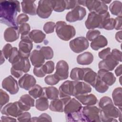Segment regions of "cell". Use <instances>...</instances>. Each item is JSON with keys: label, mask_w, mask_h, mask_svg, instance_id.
<instances>
[{"label": "cell", "mask_w": 122, "mask_h": 122, "mask_svg": "<svg viewBox=\"0 0 122 122\" xmlns=\"http://www.w3.org/2000/svg\"><path fill=\"white\" fill-rule=\"evenodd\" d=\"M18 102L20 108L23 111H29L31 107L34 106V99L30 94H25L22 95Z\"/></svg>", "instance_id": "obj_18"}, {"label": "cell", "mask_w": 122, "mask_h": 122, "mask_svg": "<svg viewBox=\"0 0 122 122\" xmlns=\"http://www.w3.org/2000/svg\"><path fill=\"white\" fill-rule=\"evenodd\" d=\"M112 97L114 105L122 109V89L121 87L115 88L112 92Z\"/></svg>", "instance_id": "obj_32"}, {"label": "cell", "mask_w": 122, "mask_h": 122, "mask_svg": "<svg viewBox=\"0 0 122 122\" xmlns=\"http://www.w3.org/2000/svg\"><path fill=\"white\" fill-rule=\"evenodd\" d=\"M115 39L119 42H122V31L120 30L116 32L115 34Z\"/></svg>", "instance_id": "obj_61"}, {"label": "cell", "mask_w": 122, "mask_h": 122, "mask_svg": "<svg viewBox=\"0 0 122 122\" xmlns=\"http://www.w3.org/2000/svg\"><path fill=\"white\" fill-rule=\"evenodd\" d=\"M99 78L107 85H112L116 81V77L113 73L104 70L100 69L97 72Z\"/></svg>", "instance_id": "obj_20"}, {"label": "cell", "mask_w": 122, "mask_h": 122, "mask_svg": "<svg viewBox=\"0 0 122 122\" xmlns=\"http://www.w3.org/2000/svg\"><path fill=\"white\" fill-rule=\"evenodd\" d=\"M66 3V9L70 10L74 8L78 5L77 0H65Z\"/></svg>", "instance_id": "obj_56"}, {"label": "cell", "mask_w": 122, "mask_h": 122, "mask_svg": "<svg viewBox=\"0 0 122 122\" xmlns=\"http://www.w3.org/2000/svg\"><path fill=\"white\" fill-rule=\"evenodd\" d=\"M108 44L107 39L103 35H99L94 40L92 41L91 47L94 51H97L101 48H103Z\"/></svg>", "instance_id": "obj_28"}, {"label": "cell", "mask_w": 122, "mask_h": 122, "mask_svg": "<svg viewBox=\"0 0 122 122\" xmlns=\"http://www.w3.org/2000/svg\"><path fill=\"white\" fill-rule=\"evenodd\" d=\"M101 32L97 30H90L86 33V39L90 41H92L100 35Z\"/></svg>", "instance_id": "obj_45"}, {"label": "cell", "mask_w": 122, "mask_h": 122, "mask_svg": "<svg viewBox=\"0 0 122 122\" xmlns=\"http://www.w3.org/2000/svg\"><path fill=\"white\" fill-rule=\"evenodd\" d=\"M55 30L58 37L65 41H68L74 37L76 30L74 27L67 24L65 21H58L56 23Z\"/></svg>", "instance_id": "obj_4"}, {"label": "cell", "mask_w": 122, "mask_h": 122, "mask_svg": "<svg viewBox=\"0 0 122 122\" xmlns=\"http://www.w3.org/2000/svg\"><path fill=\"white\" fill-rule=\"evenodd\" d=\"M122 4L120 1L115 0L113 1L109 6V10L112 15L115 16H122Z\"/></svg>", "instance_id": "obj_34"}, {"label": "cell", "mask_w": 122, "mask_h": 122, "mask_svg": "<svg viewBox=\"0 0 122 122\" xmlns=\"http://www.w3.org/2000/svg\"><path fill=\"white\" fill-rule=\"evenodd\" d=\"M92 91L91 86L87 83L79 81H73V96L90 93Z\"/></svg>", "instance_id": "obj_14"}, {"label": "cell", "mask_w": 122, "mask_h": 122, "mask_svg": "<svg viewBox=\"0 0 122 122\" xmlns=\"http://www.w3.org/2000/svg\"><path fill=\"white\" fill-rule=\"evenodd\" d=\"M60 98L72 96L73 92V81H66L63 82L59 89Z\"/></svg>", "instance_id": "obj_19"}, {"label": "cell", "mask_w": 122, "mask_h": 122, "mask_svg": "<svg viewBox=\"0 0 122 122\" xmlns=\"http://www.w3.org/2000/svg\"><path fill=\"white\" fill-rule=\"evenodd\" d=\"M115 73L117 76H120L122 74V64H120L115 69Z\"/></svg>", "instance_id": "obj_60"}, {"label": "cell", "mask_w": 122, "mask_h": 122, "mask_svg": "<svg viewBox=\"0 0 122 122\" xmlns=\"http://www.w3.org/2000/svg\"><path fill=\"white\" fill-rule=\"evenodd\" d=\"M29 20V17L27 14L21 13V14H20L19 15H18V16L17 17V23L18 25L19 24L21 25L28 21Z\"/></svg>", "instance_id": "obj_54"}, {"label": "cell", "mask_w": 122, "mask_h": 122, "mask_svg": "<svg viewBox=\"0 0 122 122\" xmlns=\"http://www.w3.org/2000/svg\"><path fill=\"white\" fill-rule=\"evenodd\" d=\"M16 119L10 117V116H2L1 117L0 122H16Z\"/></svg>", "instance_id": "obj_59"}, {"label": "cell", "mask_w": 122, "mask_h": 122, "mask_svg": "<svg viewBox=\"0 0 122 122\" xmlns=\"http://www.w3.org/2000/svg\"><path fill=\"white\" fill-rule=\"evenodd\" d=\"M111 54L112 56L117 61L122 62V52L117 49H114L112 50Z\"/></svg>", "instance_id": "obj_53"}, {"label": "cell", "mask_w": 122, "mask_h": 122, "mask_svg": "<svg viewBox=\"0 0 122 122\" xmlns=\"http://www.w3.org/2000/svg\"><path fill=\"white\" fill-rule=\"evenodd\" d=\"M49 107V101L43 95L40 97L36 101L35 107L40 111H45L48 109Z\"/></svg>", "instance_id": "obj_35"}, {"label": "cell", "mask_w": 122, "mask_h": 122, "mask_svg": "<svg viewBox=\"0 0 122 122\" xmlns=\"http://www.w3.org/2000/svg\"><path fill=\"white\" fill-rule=\"evenodd\" d=\"M20 32L18 28L10 27L7 28L4 32V40L7 42H13L19 38Z\"/></svg>", "instance_id": "obj_24"}, {"label": "cell", "mask_w": 122, "mask_h": 122, "mask_svg": "<svg viewBox=\"0 0 122 122\" xmlns=\"http://www.w3.org/2000/svg\"><path fill=\"white\" fill-rule=\"evenodd\" d=\"M115 20L113 18H109L105 22L103 29L106 30H112L114 29Z\"/></svg>", "instance_id": "obj_51"}, {"label": "cell", "mask_w": 122, "mask_h": 122, "mask_svg": "<svg viewBox=\"0 0 122 122\" xmlns=\"http://www.w3.org/2000/svg\"><path fill=\"white\" fill-rule=\"evenodd\" d=\"M110 18V13L108 11L102 14L95 12H90L85 22L86 28L89 30L96 28L103 29L105 22Z\"/></svg>", "instance_id": "obj_3"}, {"label": "cell", "mask_w": 122, "mask_h": 122, "mask_svg": "<svg viewBox=\"0 0 122 122\" xmlns=\"http://www.w3.org/2000/svg\"><path fill=\"white\" fill-rule=\"evenodd\" d=\"M95 89L100 93H104L109 89V86L102 81L98 76L96 82L93 86Z\"/></svg>", "instance_id": "obj_38"}, {"label": "cell", "mask_w": 122, "mask_h": 122, "mask_svg": "<svg viewBox=\"0 0 122 122\" xmlns=\"http://www.w3.org/2000/svg\"><path fill=\"white\" fill-rule=\"evenodd\" d=\"M69 65L64 60L59 61L56 66L55 74L60 80H66L69 76Z\"/></svg>", "instance_id": "obj_12"}, {"label": "cell", "mask_w": 122, "mask_h": 122, "mask_svg": "<svg viewBox=\"0 0 122 122\" xmlns=\"http://www.w3.org/2000/svg\"><path fill=\"white\" fill-rule=\"evenodd\" d=\"M85 7L91 12H95L102 14L108 11V8L106 4L101 0H86Z\"/></svg>", "instance_id": "obj_9"}, {"label": "cell", "mask_w": 122, "mask_h": 122, "mask_svg": "<svg viewBox=\"0 0 122 122\" xmlns=\"http://www.w3.org/2000/svg\"><path fill=\"white\" fill-rule=\"evenodd\" d=\"M111 1H112L111 0H109V1H106V0H103V1H102V2H103L104 3H105V4H106L110 3Z\"/></svg>", "instance_id": "obj_62"}, {"label": "cell", "mask_w": 122, "mask_h": 122, "mask_svg": "<svg viewBox=\"0 0 122 122\" xmlns=\"http://www.w3.org/2000/svg\"><path fill=\"white\" fill-rule=\"evenodd\" d=\"M98 106L100 109V119L101 122H117L118 118L121 121L122 118V109L114 106L113 103L109 97L104 96L101 98Z\"/></svg>", "instance_id": "obj_2"}, {"label": "cell", "mask_w": 122, "mask_h": 122, "mask_svg": "<svg viewBox=\"0 0 122 122\" xmlns=\"http://www.w3.org/2000/svg\"><path fill=\"white\" fill-rule=\"evenodd\" d=\"M18 84L17 81L11 75L4 78L2 81V88L12 95L15 94L18 92Z\"/></svg>", "instance_id": "obj_11"}, {"label": "cell", "mask_w": 122, "mask_h": 122, "mask_svg": "<svg viewBox=\"0 0 122 122\" xmlns=\"http://www.w3.org/2000/svg\"><path fill=\"white\" fill-rule=\"evenodd\" d=\"M84 75L83 68H74L72 69L70 73V78L75 81H79L83 80Z\"/></svg>", "instance_id": "obj_36"}, {"label": "cell", "mask_w": 122, "mask_h": 122, "mask_svg": "<svg viewBox=\"0 0 122 122\" xmlns=\"http://www.w3.org/2000/svg\"><path fill=\"white\" fill-rule=\"evenodd\" d=\"M12 47L10 43H7L5 44L4 47L2 48V50L1 51L2 53H3L4 57L6 59H9L10 54L11 53Z\"/></svg>", "instance_id": "obj_49"}, {"label": "cell", "mask_w": 122, "mask_h": 122, "mask_svg": "<svg viewBox=\"0 0 122 122\" xmlns=\"http://www.w3.org/2000/svg\"><path fill=\"white\" fill-rule=\"evenodd\" d=\"M114 29L116 30H121L122 29V16L116 17L115 19Z\"/></svg>", "instance_id": "obj_57"}, {"label": "cell", "mask_w": 122, "mask_h": 122, "mask_svg": "<svg viewBox=\"0 0 122 122\" xmlns=\"http://www.w3.org/2000/svg\"><path fill=\"white\" fill-rule=\"evenodd\" d=\"M43 95L48 99L54 100L58 98L59 95V90L55 87L51 86L43 88Z\"/></svg>", "instance_id": "obj_30"}, {"label": "cell", "mask_w": 122, "mask_h": 122, "mask_svg": "<svg viewBox=\"0 0 122 122\" xmlns=\"http://www.w3.org/2000/svg\"><path fill=\"white\" fill-rule=\"evenodd\" d=\"M52 122L51 117L47 113H43L38 117H35L31 118V122Z\"/></svg>", "instance_id": "obj_43"}, {"label": "cell", "mask_w": 122, "mask_h": 122, "mask_svg": "<svg viewBox=\"0 0 122 122\" xmlns=\"http://www.w3.org/2000/svg\"><path fill=\"white\" fill-rule=\"evenodd\" d=\"M75 98L82 104L86 106L94 105L97 102V98L93 94H83L75 96Z\"/></svg>", "instance_id": "obj_23"}, {"label": "cell", "mask_w": 122, "mask_h": 122, "mask_svg": "<svg viewBox=\"0 0 122 122\" xmlns=\"http://www.w3.org/2000/svg\"><path fill=\"white\" fill-rule=\"evenodd\" d=\"M111 49L109 47L105 48L98 53V56L101 59L104 60L111 54Z\"/></svg>", "instance_id": "obj_55"}, {"label": "cell", "mask_w": 122, "mask_h": 122, "mask_svg": "<svg viewBox=\"0 0 122 122\" xmlns=\"http://www.w3.org/2000/svg\"><path fill=\"white\" fill-rule=\"evenodd\" d=\"M119 63V62L115 60L110 54L105 59L99 62L98 67L99 69L104 70L107 71H112L118 65Z\"/></svg>", "instance_id": "obj_17"}, {"label": "cell", "mask_w": 122, "mask_h": 122, "mask_svg": "<svg viewBox=\"0 0 122 122\" xmlns=\"http://www.w3.org/2000/svg\"><path fill=\"white\" fill-rule=\"evenodd\" d=\"M19 32L21 35H25L29 34L30 32V27L27 23H24L20 25L18 28Z\"/></svg>", "instance_id": "obj_48"}, {"label": "cell", "mask_w": 122, "mask_h": 122, "mask_svg": "<svg viewBox=\"0 0 122 122\" xmlns=\"http://www.w3.org/2000/svg\"><path fill=\"white\" fill-rule=\"evenodd\" d=\"M30 64L28 58H21L18 61L12 64V68L15 70L26 73L30 71Z\"/></svg>", "instance_id": "obj_25"}, {"label": "cell", "mask_w": 122, "mask_h": 122, "mask_svg": "<svg viewBox=\"0 0 122 122\" xmlns=\"http://www.w3.org/2000/svg\"><path fill=\"white\" fill-rule=\"evenodd\" d=\"M32 65L34 67H40L43 65L45 62V58L40 50H33L30 56Z\"/></svg>", "instance_id": "obj_22"}, {"label": "cell", "mask_w": 122, "mask_h": 122, "mask_svg": "<svg viewBox=\"0 0 122 122\" xmlns=\"http://www.w3.org/2000/svg\"><path fill=\"white\" fill-rule=\"evenodd\" d=\"M93 61V54L89 51L84 52L77 56V62L82 65H87L91 64Z\"/></svg>", "instance_id": "obj_29"}, {"label": "cell", "mask_w": 122, "mask_h": 122, "mask_svg": "<svg viewBox=\"0 0 122 122\" xmlns=\"http://www.w3.org/2000/svg\"><path fill=\"white\" fill-rule=\"evenodd\" d=\"M43 88L38 84H35L29 91V94L34 99H37L43 95Z\"/></svg>", "instance_id": "obj_37"}, {"label": "cell", "mask_w": 122, "mask_h": 122, "mask_svg": "<svg viewBox=\"0 0 122 122\" xmlns=\"http://www.w3.org/2000/svg\"><path fill=\"white\" fill-rule=\"evenodd\" d=\"M45 60L51 59L54 55L52 48L49 46H43L40 50Z\"/></svg>", "instance_id": "obj_39"}, {"label": "cell", "mask_w": 122, "mask_h": 122, "mask_svg": "<svg viewBox=\"0 0 122 122\" xmlns=\"http://www.w3.org/2000/svg\"><path fill=\"white\" fill-rule=\"evenodd\" d=\"M60 80L54 73V74L49 75L44 78L45 82L49 85H54L57 84Z\"/></svg>", "instance_id": "obj_42"}, {"label": "cell", "mask_w": 122, "mask_h": 122, "mask_svg": "<svg viewBox=\"0 0 122 122\" xmlns=\"http://www.w3.org/2000/svg\"><path fill=\"white\" fill-rule=\"evenodd\" d=\"M36 83L35 78L31 75L26 73L21 76L19 80V86L25 90H30Z\"/></svg>", "instance_id": "obj_15"}, {"label": "cell", "mask_w": 122, "mask_h": 122, "mask_svg": "<svg viewBox=\"0 0 122 122\" xmlns=\"http://www.w3.org/2000/svg\"><path fill=\"white\" fill-rule=\"evenodd\" d=\"M53 9L56 12H62L66 9L65 0H53Z\"/></svg>", "instance_id": "obj_40"}, {"label": "cell", "mask_w": 122, "mask_h": 122, "mask_svg": "<svg viewBox=\"0 0 122 122\" xmlns=\"http://www.w3.org/2000/svg\"><path fill=\"white\" fill-rule=\"evenodd\" d=\"M33 72L36 76L40 78L43 77L46 74L43 70L42 66L40 67H34Z\"/></svg>", "instance_id": "obj_52"}, {"label": "cell", "mask_w": 122, "mask_h": 122, "mask_svg": "<svg viewBox=\"0 0 122 122\" xmlns=\"http://www.w3.org/2000/svg\"><path fill=\"white\" fill-rule=\"evenodd\" d=\"M10 100V97L7 93L2 89L0 90V109H2L3 106L8 103Z\"/></svg>", "instance_id": "obj_44"}, {"label": "cell", "mask_w": 122, "mask_h": 122, "mask_svg": "<svg viewBox=\"0 0 122 122\" xmlns=\"http://www.w3.org/2000/svg\"><path fill=\"white\" fill-rule=\"evenodd\" d=\"M31 115L29 112H23L18 117L17 120L19 122H31Z\"/></svg>", "instance_id": "obj_50"}, {"label": "cell", "mask_w": 122, "mask_h": 122, "mask_svg": "<svg viewBox=\"0 0 122 122\" xmlns=\"http://www.w3.org/2000/svg\"><path fill=\"white\" fill-rule=\"evenodd\" d=\"M21 57L20 56L19 50L17 47H13L10 56L8 59L9 61L12 64L18 61Z\"/></svg>", "instance_id": "obj_41"}, {"label": "cell", "mask_w": 122, "mask_h": 122, "mask_svg": "<svg viewBox=\"0 0 122 122\" xmlns=\"http://www.w3.org/2000/svg\"><path fill=\"white\" fill-rule=\"evenodd\" d=\"M33 48L32 41L21 40L19 43V53L22 58H28Z\"/></svg>", "instance_id": "obj_16"}, {"label": "cell", "mask_w": 122, "mask_h": 122, "mask_svg": "<svg viewBox=\"0 0 122 122\" xmlns=\"http://www.w3.org/2000/svg\"><path fill=\"white\" fill-rule=\"evenodd\" d=\"M23 12L33 16L37 14V6L34 0H23L21 2Z\"/></svg>", "instance_id": "obj_27"}, {"label": "cell", "mask_w": 122, "mask_h": 122, "mask_svg": "<svg viewBox=\"0 0 122 122\" xmlns=\"http://www.w3.org/2000/svg\"><path fill=\"white\" fill-rule=\"evenodd\" d=\"M42 67L46 74L51 73L54 70V63L51 61H48L42 65Z\"/></svg>", "instance_id": "obj_46"}, {"label": "cell", "mask_w": 122, "mask_h": 122, "mask_svg": "<svg viewBox=\"0 0 122 122\" xmlns=\"http://www.w3.org/2000/svg\"><path fill=\"white\" fill-rule=\"evenodd\" d=\"M86 11L85 9L80 5H77L71 11L68 12L66 16V20L72 22L81 20L85 17Z\"/></svg>", "instance_id": "obj_8"}, {"label": "cell", "mask_w": 122, "mask_h": 122, "mask_svg": "<svg viewBox=\"0 0 122 122\" xmlns=\"http://www.w3.org/2000/svg\"><path fill=\"white\" fill-rule=\"evenodd\" d=\"M80 102L75 98H71L65 105L64 111L65 114L80 111L82 109Z\"/></svg>", "instance_id": "obj_21"}, {"label": "cell", "mask_w": 122, "mask_h": 122, "mask_svg": "<svg viewBox=\"0 0 122 122\" xmlns=\"http://www.w3.org/2000/svg\"><path fill=\"white\" fill-rule=\"evenodd\" d=\"M53 0H40L37 9V14L42 19L49 18L53 10Z\"/></svg>", "instance_id": "obj_5"}, {"label": "cell", "mask_w": 122, "mask_h": 122, "mask_svg": "<svg viewBox=\"0 0 122 122\" xmlns=\"http://www.w3.org/2000/svg\"><path fill=\"white\" fill-rule=\"evenodd\" d=\"M71 96L61 98V99H55L51 101L49 108L52 111L55 112H62L64 111V107L65 104L71 99Z\"/></svg>", "instance_id": "obj_13"}, {"label": "cell", "mask_w": 122, "mask_h": 122, "mask_svg": "<svg viewBox=\"0 0 122 122\" xmlns=\"http://www.w3.org/2000/svg\"><path fill=\"white\" fill-rule=\"evenodd\" d=\"M83 70L84 75L82 80L93 87L98 78L97 73L90 68H85Z\"/></svg>", "instance_id": "obj_26"}, {"label": "cell", "mask_w": 122, "mask_h": 122, "mask_svg": "<svg viewBox=\"0 0 122 122\" xmlns=\"http://www.w3.org/2000/svg\"><path fill=\"white\" fill-rule=\"evenodd\" d=\"M67 122H86L81 110L80 111L66 114Z\"/></svg>", "instance_id": "obj_33"}, {"label": "cell", "mask_w": 122, "mask_h": 122, "mask_svg": "<svg viewBox=\"0 0 122 122\" xmlns=\"http://www.w3.org/2000/svg\"><path fill=\"white\" fill-rule=\"evenodd\" d=\"M30 37L36 43L42 42L46 38V34L39 30H33L30 32Z\"/></svg>", "instance_id": "obj_31"}, {"label": "cell", "mask_w": 122, "mask_h": 122, "mask_svg": "<svg viewBox=\"0 0 122 122\" xmlns=\"http://www.w3.org/2000/svg\"><path fill=\"white\" fill-rule=\"evenodd\" d=\"M56 24L53 21H48L44 24L43 26V30L47 33H51L54 32Z\"/></svg>", "instance_id": "obj_47"}, {"label": "cell", "mask_w": 122, "mask_h": 122, "mask_svg": "<svg viewBox=\"0 0 122 122\" xmlns=\"http://www.w3.org/2000/svg\"><path fill=\"white\" fill-rule=\"evenodd\" d=\"M82 113L86 122H101L100 119V109L92 105L82 107Z\"/></svg>", "instance_id": "obj_6"}, {"label": "cell", "mask_w": 122, "mask_h": 122, "mask_svg": "<svg viewBox=\"0 0 122 122\" xmlns=\"http://www.w3.org/2000/svg\"><path fill=\"white\" fill-rule=\"evenodd\" d=\"M70 47L72 51L79 53L86 50L89 46L88 40L84 37H77L70 42Z\"/></svg>", "instance_id": "obj_7"}, {"label": "cell", "mask_w": 122, "mask_h": 122, "mask_svg": "<svg viewBox=\"0 0 122 122\" xmlns=\"http://www.w3.org/2000/svg\"><path fill=\"white\" fill-rule=\"evenodd\" d=\"M0 9V22L10 27L19 28L16 16L20 11V2L12 0L1 1Z\"/></svg>", "instance_id": "obj_1"}, {"label": "cell", "mask_w": 122, "mask_h": 122, "mask_svg": "<svg viewBox=\"0 0 122 122\" xmlns=\"http://www.w3.org/2000/svg\"><path fill=\"white\" fill-rule=\"evenodd\" d=\"M23 112L20 108L18 101L7 104L1 109L0 111L2 114L14 117H18Z\"/></svg>", "instance_id": "obj_10"}, {"label": "cell", "mask_w": 122, "mask_h": 122, "mask_svg": "<svg viewBox=\"0 0 122 122\" xmlns=\"http://www.w3.org/2000/svg\"><path fill=\"white\" fill-rule=\"evenodd\" d=\"M10 73L12 75H13L16 78L19 79L22 75L23 72L22 71L15 70L14 69H13V68L11 67L10 69Z\"/></svg>", "instance_id": "obj_58"}]
</instances>
